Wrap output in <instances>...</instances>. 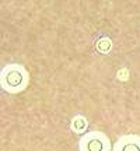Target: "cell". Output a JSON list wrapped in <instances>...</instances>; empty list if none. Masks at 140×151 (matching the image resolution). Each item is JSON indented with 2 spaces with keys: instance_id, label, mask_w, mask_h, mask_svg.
<instances>
[{
  "instance_id": "cell-3",
  "label": "cell",
  "mask_w": 140,
  "mask_h": 151,
  "mask_svg": "<svg viewBox=\"0 0 140 151\" xmlns=\"http://www.w3.org/2000/svg\"><path fill=\"white\" fill-rule=\"evenodd\" d=\"M112 151H140L139 134H123L112 144Z\"/></svg>"
},
{
  "instance_id": "cell-4",
  "label": "cell",
  "mask_w": 140,
  "mask_h": 151,
  "mask_svg": "<svg viewBox=\"0 0 140 151\" xmlns=\"http://www.w3.org/2000/svg\"><path fill=\"white\" fill-rule=\"evenodd\" d=\"M88 126H90V123H88V120H87V118L84 116V115H81V113H77V115H74L73 118H71V120H70V130L74 133V134H86L87 132H88Z\"/></svg>"
},
{
  "instance_id": "cell-1",
  "label": "cell",
  "mask_w": 140,
  "mask_h": 151,
  "mask_svg": "<svg viewBox=\"0 0 140 151\" xmlns=\"http://www.w3.org/2000/svg\"><path fill=\"white\" fill-rule=\"evenodd\" d=\"M31 76L28 70L20 63H9L0 71V87L10 95L22 92L30 84Z\"/></svg>"
},
{
  "instance_id": "cell-2",
  "label": "cell",
  "mask_w": 140,
  "mask_h": 151,
  "mask_svg": "<svg viewBox=\"0 0 140 151\" xmlns=\"http://www.w3.org/2000/svg\"><path fill=\"white\" fill-rule=\"evenodd\" d=\"M79 151H112V143L104 132L88 130L79 140Z\"/></svg>"
}]
</instances>
